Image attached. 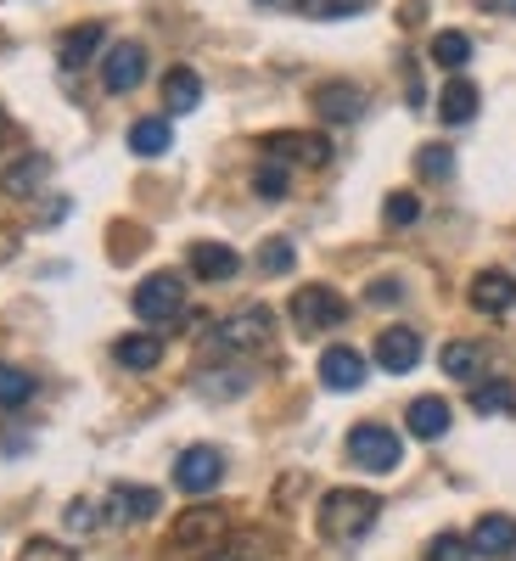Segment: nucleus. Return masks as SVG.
<instances>
[{"instance_id": "obj_6", "label": "nucleus", "mask_w": 516, "mask_h": 561, "mask_svg": "<svg viewBox=\"0 0 516 561\" xmlns=\"http://www.w3.org/2000/svg\"><path fill=\"white\" fill-rule=\"evenodd\" d=\"M377 365L393 370V377H404V370L421 365V332H415V325H382V337H377Z\"/></svg>"}, {"instance_id": "obj_1", "label": "nucleus", "mask_w": 516, "mask_h": 561, "mask_svg": "<svg viewBox=\"0 0 516 561\" xmlns=\"http://www.w3.org/2000/svg\"><path fill=\"white\" fill-rule=\"evenodd\" d=\"M382 517V500L377 494H359V489H332L320 500V534L332 539V545H354L365 539L370 528H377Z\"/></svg>"}, {"instance_id": "obj_10", "label": "nucleus", "mask_w": 516, "mask_h": 561, "mask_svg": "<svg viewBox=\"0 0 516 561\" xmlns=\"http://www.w3.org/2000/svg\"><path fill=\"white\" fill-rule=\"evenodd\" d=\"M264 152L270 158H298V163H325V158H332V140H325V135H303V129H280V135H270L264 140Z\"/></svg>"}, {"instance_id": "obj_34", "label": "nucleus", "mask_w": 516, "mask_h": 561, "mask_svg": "<svg viewBox=\"0 0 516 561\" xmlns=\"http://www.w3.org/2000/svg\"><path fill=\"white\" fill-rule=\"evenodd\" d=\"M365 298H370V304H399V298H404V287H399V280H370Z\"/></svg>"}, {"instance_id": "obj_37", "label": "nucleus", "mask_w": 516, "mask_h": 561, "mask_svg": "<svg viewBox=\"0 0 516 561\" xmlns=\"http://www.w3.org/2000/svg\"><path fill=\"white\" fill-rule=\"evenodd\" d=\"M259 7H270V0H259Z\"/></svg>"}, {"instance_id": "obj_12", "label": "nucleus", "mask_w": 516, "mask_h": 561, "mask_svg": "<svg viewBox=\"0 0 516 561\" xmlns=\"http://www.w3.org/2000/svg\"><path fill=\"white\" fill-rule=\"evenodd\" d=\"M107 505H113V517H118V523H152V517H158V505H163V494L147 489V483H118V489L107 494Z\"/></svg>"}, {"instance_id": "obj_28", "label": "nucleus", "mask_w": 516, "mask_h": 561, "mask_svg": "<svg viewBox=\"0 0 516 561\" xmlns=\"http://www.w3.org/2000/svg\"><path fill=\"white\" fill-rule=\"evenodd\" d=\"M34 399V377L18 365H0V404H28Z\"/></svg>"}, {"instance_id": "obj_36", "label": "nucleus", "mask_w": 516, "mask_h": 561, "mask_svg": "<svg viewBox=\"0 0 516 561\" xmlns=\"http://www.w3.org/2000/svg\"><path fill=\"white\" fill-rule=\"evenodd\" d=\"M0 135H7V118H0Z\"/></svg>"}, {"instance_id": "obj_8", "label": "nucleus", "mask_w": 516, "mask_h": 561, "mask_svg": "<svg viewBox=\"0 0 516 561\" xmlns=\"http://www.w3.org/2000/svg\"><path fill=\"white\" fill-rule=\"evenodd\" d=\"M270 325H275V314L253 304V309H242V314H230L214 337H219L225 348H259V343H270Z\"/></svg>"}, {"instance_id": "obj_23", "label": "nucleus", "mask_w": 516, "mask_h": 561, "mask_svg": "<svg viewBox=\"0 0 516 561\" xmlns=\"http://www.w3.org/2000/svg\"><path fill=\"white\" fill-rule=\"evenodd\" d=\"M438 118H444V124H472V118H478V84H472V79H455V84L444 90V102H438Z\"/></svg>"}, {"instance_id": "obj_18", "label": "nucleus", "mask_w": 516, "mask_h": 561, "mask_svg": "<svg viewBox=\"0 0 516 561\" xmlns=\"http://www.w3.org/2000/svg\"><path fill=\"white\" fill-rule=\"evenodd\" d=\"M96 51H102V23H79V28H68V34L57 39V57H62V68H84Z\"/></svg>"}, {"instance_id": "obj_17", "label": "nucleus", "mask_w": 516, "mask_h": 561, "mask_svg": "<svg viewBox=\"0 0 516 561\" xmlns=\"http://www.w3.org/2000/svg\"><path fill=\"white\" fill-rule=\"evenodd\" d=\"M516 304V280L505 275V270H483L478 280H472V309H483V314H505Z\"/></svg>"}, {"instance_id": "obj_31", "label": "nucleus", "mask_w": 516, "mask_h": 561, "mask_svg": "<svg viewBox=\"0 0 516 561\" xmlns=\"http://www.w3.org/2000/svg\"><path fill=\"white\" fill-rule=\"evenodd\" d=\"M427 561H472V539H460V534H438L427 545Z\"/></svg>"}, {"instance_id": "obj_13", "label": "nucleus", "mask_w": 516, "mask_h": 561, "mask_svg": "<svg viewBox=\"0 0 516 561\" xmlns=\"http://www.w3.org/2000/svg\"><path fill=\"white\" fill-rule=\"evenodd\" d=\"M185 264H192V275H197V280H230V275L242 270L237 248H225V242H192Z\"/></svg>"}, {"instance_id": "obj_26", "label": "nucleus", "mask_w": 516, "mask_h": 561, "mask_svg": "<svg viewBox=\"0 0 516 561\" xmlns=\"http://www.w3.org/2000/svg\"><path fill=\"white\" fill-rule=\"evenodd\" d=\"M472 410L478 415H511L516 410V388L511 382H478L472 388Z\"/></svg>"}, {"instance_id": "obj_33", "label": "nucleus", "mask_w": 516, "mask_h": 561, "mask_svg": "<svg viewBox=\"0 0 516 561\" xmlns=\"http://www.w3.org/2000/svg\"><path fill=\"white\" fill-rule=\"evenodd\" d=\"M96 523H102V511L90 505V500H73V505H68V528H73V534H90Z\"/></svg>"}, {"instance_id": "obj_11", "label": "nucleus", "mask_w": 516, "mask_h": 561, "mask_svg": "<svg viewBox=\"0 0 516 561\" xmlns=\"http://www.w3.org/2000/svg\"><path fill=\"white\" fill-rule=\"evenodd\" d=\"M511 550H516V517H505V511H489V517H478V528H472V556L500 561V556H511Z\"/></svg>"}, {"instance_id": "obj_29", "label": "nucleus", "mask_w": 516, "mask_h": 561, "mask_svg": "<svg viewBox=\"0 0 516 561\" xmlns=\"http://www.w3.org/2000/svg\"><path fill=\"white\" fill-rule=\"evenodd\" d=\"M449 169H455V152L449 147H421L415 152V174L421 180H449Z\"/></svg>"}, {"instance_id": "obj_15", "label": "nucleus", "mask_w": 516, "mask_h": 561, "mask_svg": "<svg viewBox=\"0 0 516 561\" xmlns=\"http://www.w3.org/2000/svg\"><path fill=\"white\" fill-rule=\"evenodd\" d=\"M214 539H225V511L219 505H197L174 523V545H214Z\"/></svg>"}, {"instance_id": "obj_3", "label": "nucleus", "mask_w": 516, "mask_h": 561, "mask_svg": "<svg viewBox=\"0 0 516 561\" xmlns=\"http://www.w3.org/2000/svg\"><path fill=\"white\" fill-rule=\"evenodd\" d=\"M185 309V280L174 275V270H158V275H147L135 287V314L147 320V325H163V320H174Z\"/></svg>"}, {"instance_id": "obj_9", "label": "nucleus", "mask_w": 516, "mask_h": 561, "mask_svg": "<svg viewBox=\"0 0 516 561\" xmlns=\"http://www.w3.org/2000/svg\"><path fill=\"white\" fill-rule=\"evenodd\" d=\"M320 382L332 388V393H354L359 382H365V354L359 348H325L320 354Z\"/></svg>"}, {"instance_id": "obj_5", "label": "nucleus", "mask_w": 516, "mask_h": 561, "mask_svg": "<svg viewBox=\"0 0 516 561\" xmlns=\"http://www.w3.org/2000/svg\"><path fill=\"white\" fill-rule=\"evenodd\" d=\"M219 478H225V455L214 444H197L174 460V489L180 494H208V489H219Z\"/></svg>"}, {"instance_id": "obj_20", "label": "nucleus", "mask_w": 516, "mask_h": 561, "mask_svg": "<svg viewBox=\"0 0 516 561\" xmlns=\"http://www.w3.org/2000/svg\"><path fill=\"white\" fill-rule=\"evenodd\" d=\"M45 174H51V163H45L39 152L18 158L12 169H0V192H12V197H28L34 185H45Z\"/></svg>"}, {"instance_id": "obj_16", "label": "nucleus", "mask_w": 516, "mask_h": 561, "mask_svg": "<svg viewBox=\"0 0 516 561\" xmlns=\"http://www.w3.org/2000/svg\"><path fill=\"white\" fill-rule=\"evenodd\" d=\"M404 427H410L415 438H427V444L444 438V433H449V404H444L438 393H421V399L404 410Z\"/></svg>"}, {"instance_id": "obj_22", "label": "nucleus", "mask_w": 516, "mask_h": 561, "mask_svg": "<svg viewBox=\"0 0 516 561\" xmlns=\"http://www.w3.org/2000/svg\"><path fill=\"white\" fill-rule=\"evenodd\" d=\"M163 102H169V113H192V107L203 102V79H197L192 68H169V79H163Z\"/></svg>"}, {"instance_id": "obj_14", "label": "nucleus", "mask_w": 516, "mask_h": 561, "mask_svg": "<svg viewBox=\"0 0 516 561\" xmlns=\"http://www.w3.org/2000/svg\"><path fill=\"white\" fill-rule=\"evenodd\" d=\"M314 113L320 118H332V124H354L359 113H365V96H359V84H320L314 90Z\"/></svg>"}, {"instance_id": "obj_35", "label": "nucleus", "mask_w": 516, "mask_h": 561, "mask_svg": "<svg viewBox=\"0 0 516 561\" xmlns=\"http://www.w3.org/2000/svg\"><path fill=\"white\" fill-rule=\"evenodd\" d=\"M214 561H242V556H214Z\"/></svg>"}, {"instance_id": "obj_30", "label": "nucleus", "mask_w": 516, "mask_h": 561, "mask_svg": "<svg viewBox=\"0 0 516 561\" xmlns=\"http://www.w3.org/2000/svg\"><path fill=\"white\" fill-rule=\"evenodd\" d=\"M253 192H259L264 203H280V197H287V169H280V163H264V169L253 174Z\"/></svg>"}, {"instance_id": "obj_32", "label": "nucleus", "mask_w": 516, "mask_h": 561, "mask_svg": "<svg viewBox=\"0 0 516 561\" xmlns=\"http://www.w3.org/2000/svg\"><path fill=\"white\" fill-rule=\"evenodd\" d=\"M382 214H388V225H415L421 219V197L415 192H393Z\"/></svg>"}, {"instance_id": "obj_19", "label": "nucleus", "mask_w": 516, "mask_h": 561, "mask_svg": "<svg viewBox=\"0 0 516 561\" xmlns=\"http://www.w3.org/2000/svg\"><path fill=\"white\" fill-rule=\"evenodd\" d=\"M113 359H118L124 370H152V365L163 359V343H158L152 332H129V337L113 343Z\"/></svg>"}, {"instance_id": "obj_27", "label": "nucleus", "mask_w": 516, "mask_h": 561, "mask_svg": "<svg viewBox=\"0 0 516 561\" xmlns=\"http://www.w3.org/2000/svg\"><path fill=\"white\" fill-rule=\"evenodd\" d=\"M293 264H298V248H293L287 237H270V242L259 248V270H264V275H287Z\"/></svg>"}, {"instance_id": "obj_4", "label": "nucleus", "mask_w": 516, "mask_h": 561, "mask_svg": "<svg viewBox=\"0 0 516 561\" xmlns=\"http://www.w3.org/2000/svg\"><path fill=\"white\" fill-rule=\"evenodd\" d=\"M293 320L298 332H332V325L348 320V304L337 287H298L293 293Z\"/></svg>"}, {"instance_id": "obj_25", "label": "nucleus", "mask_w": 516, "mask_h": 561, "mask_svg": "<svg viewBox=\"0 0 516 561\" xmlns=\"http://www.w3.org/2000/svg\"><path fill=\"white\" fill-rule=\"evenodd\" d=\"M433 62L438 68H466V62H472V34H460V28L433 34Z\"/></svg>"}, {"instance_id": "obj_24", "label": "nucleus", "mask_w": 516, "mask_h": 561, "mask_svg": "<svg viewBox=\"0 0 516 561\" xmlns=\"http://www.w3.org/2000/svg\"><path fill=\"white\" fill-rule=\"evenodd\" d=\"M129 152L135 158H163L169 152V118H135L129 124Z\"/></svg>"}, {"instance_id": "obj_2", "label": "nucleus", "mask_w": 516, "mask_h": 561, "mask_svg": "<svg viewBox=\"0 0 516 561\" xmlns=\"http://www.w3.org/2000/svg\"><path fill=\"white\" fill-rule=\"evenodd\" d=\"M348 460L359 466V472H377V478H388L393 466L404 460L399 433H393V427H382V421H359V427L348 433Z\"/></svg>"}, {"instance_id": "obj_21", "label": "nucleus", "mask_w": 516, "mask_h": 561, "mask_svg": "<svg viewBox=\"0 0 516 561\" xmlns=\"http://www.w3.org/2000/svg\"><path fill=\"white\" fill-rule=\"evenodd\" d=\"M438 359H444V370H449L455 382H472V388L483 382V348L478 343H444Z\"/></svg>"}, {"instance_id": "obj_7", "label": "nucleus", "mask_w": 516, "mask_h": 561, "mask_svg": "<svg viewBox=\"0 0 516 561\" xmlns=\"http://www.w3.org/2000/svg\"><path fill=\"white\" fill-rule=\"evenodd\" d=\"M140 79H147V51H140L135 39L113 45V51L102 57V84L113 90V96H124V90H135Z\"/></svg>"}]
</instances>
